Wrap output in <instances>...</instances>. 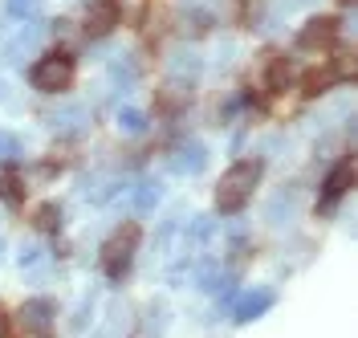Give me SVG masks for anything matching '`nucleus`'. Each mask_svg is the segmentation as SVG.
<instances>
[{
  "label": "nucleus",
  "instance_id": "nucleus-1",
  "mask_svg": "<svg viewBox=\"0 0 358 338\" xmlns=\"http://www.w3.org/2000/svg\"><path fill=\"white\" fill-rule=\"evenodd\" d=\"M261 171H265L261 159H245V163L228 167L220 188H216V208H220V212H241V208L252 200V192H257V183H261Z\"/></svg>",
  "mask_w": 358,
  "mask_h": 338
},
{
  "label": "nucleus",
  "instance_id": "nucleus-2",
  "mask_svg": "<svg viewBox=\"0 0 358 338\" xmlns=\"http://www.w3.org/2000/svg\"><path fill=\"white\" fill-rule=\"evenodd\" d=\"M73 82V57L69 53H49L33 66V86L45 94H62Z\"/></svg>",
  "mask_w": 358,
  "mask_h": 338
},
{
  "label": "nucleus",
  "instance_id": "nucleus-3",
  "mask_svg": "<svg viewBox=\"0 0 358 338\" xmlns=\"http://www.w3.org/2000/svg\"><path fill=\"white\" fill-rule=\"evenodd\" d=\"M134 248H138V228L122 225L110 241L102 245V269L110 273V277H122L127 265H131V257H134Z\"/></svg>",
  "mask_w": 358,
  "mask_h": 338
},
{
  "label": "nucleus",
  "instance_id": "nucleus-4",
  "mask_svg": "<svg viewBox=\"0 0 358 338\" xmlns=\"http://www.w3.org/2000/svg\"><path fill=\"white\" fill-rule=\"evenodd\" d=\"M21 326H24V335L49 338L53 335V326H57V306H53L49 297H33V302H24L21 306Z\"/></svg>",
  "mask_w": 358,
  "mask_h": 338
},
{
  "label": "nucleus",
  "instance_id": "nucleus-5",
  "mask_svg": "<svg viewBox=\"0 0 358 338\" xmlns=\"http://www.w3.org/2000/svg\"><path fill=\"white\" fill-rule=\"evenodd\" d=\"M41 37H45V24H29V29H21V33L4 45L0 62H4V66H24V57H29V53H37Z\"/></svg>",
  "mask_w": 358,
  "mask_h": 338
},
{
  "label": "nucleus",
  "instance_id": "nucleus-6",
  "mask_svg": "<svg viewBox=\"0 0 358 338\" xmlns=\"http://www.w3.org/2000/svg\"><path fill=\"white\" fill-rule=\"evenodd\" d=\"M167 167L176 176H200L203 167H208V147L203 143H183V147H176L167 155Z\"/></svg>",
  "mask_w": 358,
  "mask_h": 338
},
{
  "label": "nucleus",
  "instance_id": "nucleus-7",
  "mask_svg": "<svg viewBox=\"0 0 358 338\" xmlns=\"http://www.w3.org/2000/svg\"><path fill=\"white\" fill-rule=\"evenodd\" d=\"M338 37V21L334 17H313V21L301 24V33H297V49H326L334 45Z\"/></svg>",
  "mask_w": 358,
  "mask_h": 338
},
{
  "label": "nucleus",
  "instance_id": "nucleus-8",
  "mask_svg": "<svg viewBox=\"0 0 358 338\" xmlns=\"http://www.w3.org/2000/svg\"><path fill=\"white\" fill-rule=\"evenodd\" d=\"M350 180H355V163H350V159H342L334 171H330V180H326V192H322V204H317V208H322V212H330V208L346 196Z\"/></svg>",
  "mask_w": 358,
  "mask_h": 338
},
{
  "label": "nucleus",
  "instance_id": "nucleus-9",
  "mask_svg": "<svg viewBox=\"0 0 358 338\" xmlns=\"http://www.w3.org/2000/svg\"><path fill=\"white\" fill-rule=\"evenodd\" d=\"M49 127H53L57 135H82V131L90 127V106L73 102V106H66V111H53L49 114Z\"/></svg>",
  "mask_w": 358,
  "mask_h": 338
},
{
  "label": "nucleus",
  "instance_id": "nucleus-10",
  "mask_svg": "<svg viewBox=\"0 0 358 338\" xmlns=\"http://www.w3.org/2000/svg\"><path fill=\"white\" fill-rule=\"evenodd\" d=\"M268 306H273V290H248L245 297H236L232 318H236V322H252L257 314H265Z\"/></svg>",
  "mask_w": 358,
  "mask_h": 338
},
{
  "label": "nucleus",
  "instance_id": "nucleus-11",
  "mask_svg": "<svg viewBox=\"0 0 358 338\" xmlns=\"http://www.w3.org/2000/svg\"><path fill=\"white\" fill-rule=\"evenodd\" d=\"M134 82H138V62H134L131 53H118L110 62V90H131Z\"/></svg>",
  "mask_w": 358,
  "mask_h": 338
},
{
  "label": "nucleus",
  "instance_id": "nucleus-12",
  "mask_svg": "<svg viewBox=\"0 0 358 338\" xmlns=\"http://www.w3.org/2000/svg\"><path fill=\"white\" fill-rule=\"evenodd\" d=\"M114 24H118V8H114V0H98L94 8H90V21L86 29L94 33V37H106Z\"/></svg>",
  "mask_w": 358,
  "mask_h": 338
},
{
  "label": "nucleus",
  "instance_id": "nucleus-13",
  "mask_svg": "<svg viewBox=\"0 0 358 338\" xmlns=\"http://www.w3.org/2000/svg\"><path fill=\"white\" fill-rule=\"evenodd\" d=\"M187 102H192V86H187V82H179V78L171 82V86H163V90H159V111H167V114L183 111Z\"/></svg>",
  "mask_w": 358,
  "mask_h": 338
},
{
  "label": "nucleus",
  "instance_id": "nucleus-14",
  "mask_svg": "<svg viewBox=\"0 0 358 338\" xmlns=\"http://www.w3.org/2000/svg\"><path fill=\"white\" fill-rule=\"evenodd\" d=\"M289 82H293V69H289V57H273L265 69V86L268 94H285L289 90Z\"/></svg>",
  "mask_w": 358,
  "mask_h": 338
},
{
  "label": "nucleus",
  "instance_id": "nucleus-15",
  "mask_svg": "<svg viewBox=\"0 0 358 338\" xmlns=\"http://www.w3.org/2000/svg\"><path fill=\"white\" fill-rule=\"evenodd\" d=\"M159 196H163V188H159L155 180H143L131 192V208H134V212H151V208L159 204Z\"/></svg>",
  "mask_w": 358,
  "mask_h": 338
},
{
  "label": "nucleus",
  "instance_id": "nucleus-16",
  "mask_svg": "<svg viewBox=\"0 0 358 338\" xmlns=\"http://www.w3.org/2000/svg\"><path fill=\"white\" fill-rule=\"evenodd\" d=\"M167 69L176 73L179 82H187V78H196V73H200V57H196V53H176V57L167 62Z\"/></svg>",
  "mask_w": 358,
  "mask_h": 338
},
{
  "label": "nucleus",
  "instance_id": "nucleus-17",
  "mask_svg": "<svg viewBox=\"0 0 358 338\" xmlns=\"http://www.w3.org/2000/svg\"><path fill=\"white\" fill-rule=\"evenodd\" d=\"M0 200H8V204H21L24 200V183L13 176V171H4L0 167Z\"/></svg>",
  "mask_w": 358,
  "mask_h": 338
},
{
  "label": "nucleus",
  "instance_id": "nucleus-18",
  "mask_svg": "<svg viewBox=\"0 0 358 338\" xmlns=\"http://www.w3.org/2000/svg\"><path fill=\"white\" fill-rule=\"evenodd\" d=\"M118 127H122L127 135H143V131H147V114L134 111V106H122V111H118Z\"/></svg>",
  "mask_w": 358,
  "mask_h": 338
},
{
  "label": "nucleus",
  "instance_id": "nucleus-19",
  "mask_svg": "<svg viewBox=\"0 0 358 338\" xmlns=\"http://www.w3.org/2000/svg\"><path fill=\"white\" fill-rule=\"evenodd\" d=\"M183 29H187V33H208V29H212V13H208L203 4L187 8V13H183Z\"/></svg>",
  "mask_w": 358,
  "mask_h": 338
},
{
  "label": "nucleus",
  "instance_id": "nucleus-20",
  "mask_svg": "<svg viewBox=\"0 0 358 338\" xmlns=\"http://www.w3.org/2000/svg\"><path fill=\"white\" fill-rule=\"evenodd\" d=\"M330 82H334V73H330V69H310V73H306V94L317 98V94L330 90Z\"/></svg>",
  "mask_w": 358,
  "mask_h": 338
},
{
  "label": "nucleus",
  "instance_id": "nucleus-21",
  "mask_svg": "<svg viewBox=\"0 0 358 338\" xmlns=\"http://www.w3.org/2000/svg\"><path fill=\"white\" fill-rule=\"evenodd\" d=\"M21 139L8 135V131H0V163H13V159H21Z\"/></svg>",
  "mask_w": 358,
  "mask_h": 338
},
{
  "label": "nucleus",
  "instance_id": "nucleus-22",
  "mask_svg": "<svg viewBox=\"0 0 358 338\" xmlns=\"http://www.w3.org/2000/svg\"><path fill=\"white\" fill-rule=\"evenodd\" d=\"M355 49H338V57H334V69H330V73H334V78H355Z\"/></svg>",
  "mask_w": 358,
  "mask_h": 338
},
{
  "label": "nucleus",
  "instance_id": "nucleus-23",
  "mask_svg": "<svg viewBox=\"0 0 358 338\" xmlns=\"http://www.w3.org/2000/svg\"><path fill=\"white\" fill-rule=\"evenodd\" d=\"M212 232H216V225H212V216H196V225L187 228V241H196V245H200V241H208Z\"/></svg>",
  "mask_w": 358,
  "mask_h": 338
},
{
  "label": "nucleus",
  "instance_id": "nucleus-24",
  "mask_svg": "<svg viewBox=\"0 0 358 338\" xmlns=\"http://www.w3.org/2000/svg\"><path fill=\"white\" fill-rule=\"evenodd\" d=\"M21 265H24V273H29V269H41V265H45V248L41 245H24L21 248Z\"/></svg>",
  "mask_w": 358,
  "mask_h": 338
},
{
  "label": "nucleus",
  "instance_id": "nucleus-25",
  "mask_svg": "<svg viewBox=\"0 0 358 338\" xmlns=\"http://www.w3.org/2000/svg\"><path fill=\"white\" fill-rule=\"evenodd\" d=\"M62 212H57V204H41L37 208V228H57L62 220H57Z\"/></svg>",
  "mask_w": 358,
  "mask_h": 338
},
{
  "label": "nucleus",
  "instance_id": "nucleus-26",
  "mask_svg": "<svg viewBox=\"0 0 358 338\" xmlns=\"http://www.w3.org/2000/svg\"><path fill=\"white\" fill-rule=\"evenodd\" d=\"M37 4H41V0H4V8H8L13 17H29Z\"/></svg>",
  "mask_w": 358,
  "mask_h": 338
},
{
  "label": "nucleus",
  "instance_id": "nucleus-27",
  "mask_svg": "<svg viewBox=\"0 0 358 338\" xmlns=\"http://www.w3.org/2000/svg\"><path fill=\"white\" fill-rule=\"evenodd\" d=\"M8 335V318H4V310H0V338Z\"/></svg>",
  "mask_w": 358,
  "mask_h": 338
},
{
  "label": "nucleus",
  "instance_id": "nucleus-28",
  "mask_svg": "<svg viewBox=\"0 0 358 338\" xmlns=\"http://www.w3.org/2000/svg\"><path fill=\"white\" fill-rule=\"evenodd\" d=\"M0 98H4V82H0Z\"/></svg>",
  "mask_w": 358,
  "mask_h": 338
},
{
  "label": "nucleus",
  "instance_id": "nucleus-29",
  "mask_svg": "<svg viewBox=\"0 0 358 338\" xmlns=\"http://www.w3.org/2000/svg\"><path fill=\"white\" fill-rule=\"evenodd\" d=\"M346 4H350V0H346Z\"/></svg>",
  "mask_w": 358,
  "mask_h": 338
}]
</instances>
